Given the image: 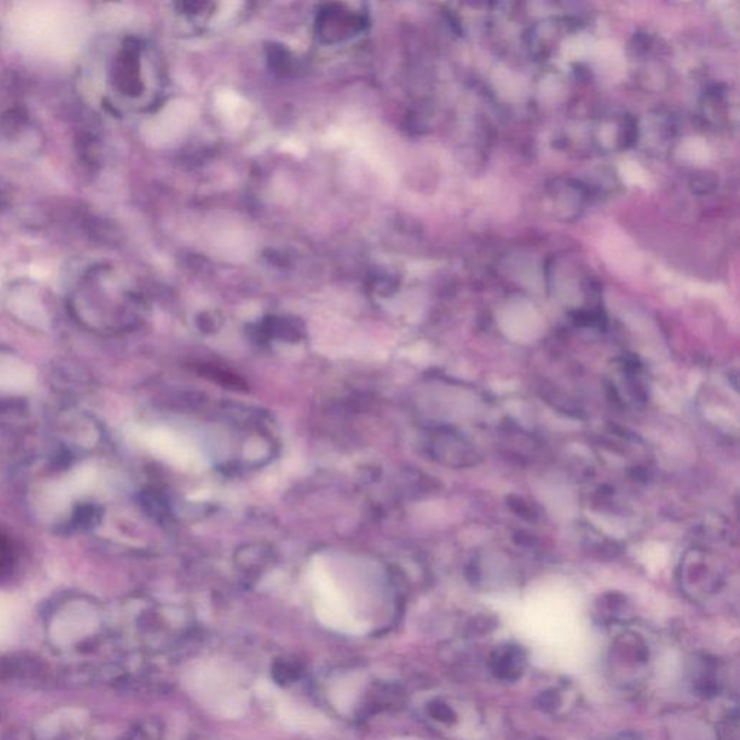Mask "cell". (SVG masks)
I'll use <instances>...</instances> for the list:
<instances>
[{
    "instance_id": "cell-4",
    "label": "cell",
    "mask_w": 740,
    "mask_h": 740,
    "mask_svg": "<svg viewBox=\"0 0 740 740\" xmlns=\"http://www.w3.org/2000/svg\"><path fill=\"white\" fill-rule=\"evenodd\" d=\"M539 704L543 706L544 710L553 711L560 706L561 699L557 691H548V693L543 694Z\"/></svg>"
},
{
    "instance_id": "cell-3",
    "label": "cell",
    "mask_w": 740,
    "mask_h": 740,
    "mask_svg": "<svg viewBox=\"0 0 740 740\" xmlns=\"http://www.w3.org/2000/svg\"><path fill=\"white\" fill-rule=\"evenodd\" d=\"M508 506L513 513H517L518 517L528 520V522H536L541 518L538 506L536 503L529 502L522 496H510L508 498Z\"/></svg>"
},
{
    "instance_id": "cell-1",
    "label": "cell",
    "mask_w": 740,
    "mask_h": 740,
    "mask_svg": "<svg viewBox=\"0 0 740 740\" xmlns=\"http://www.w3.org/2000/svg\"><path fill=\"white\" fill-rule=\"evenodd\" d=\"M693 560L684 561V579L690 586L700 587L704 593H715L722 586V575L708 563V555L701 550L693 551Z\"/></svg>"
},
{
    "instance_id": "cell-2",
    "label": "cell",
    "mask_w": 740,
    "mask_h": 740,
    "mask_svg": "<svg viewBox=\"0 0 740 740\" xmlns=\"http://www.w3.org/2000/svg\"><path fill=\"white\" fill-rule=\"evenodd\" d=\"M527 656L519 646L506 645L496 649L491 658V668L502 681H517L524 674Z\"/></svg>"
},
{
    "instance_id": "cell-5",
    "label": "cell",
    "mask_w": 740,
    "mask_h": 740,
    "mask_svg": "<svg viewBox=\"0 0 740 740\" xmlns=\"http://www.w3.org/2000/svg\"><path fill=\"white\" fill-rule=\"evenodd\" d=\"M620 740H636V739H629V737H623V739H620Z\"/></svg>"
}]
</instances>
